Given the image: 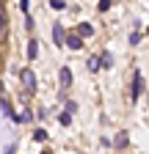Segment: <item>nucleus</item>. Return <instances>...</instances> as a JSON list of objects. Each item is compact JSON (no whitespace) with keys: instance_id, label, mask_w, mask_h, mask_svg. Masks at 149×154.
Returning a JSON list of instances; mask_svg holds the SVG:
<instances>
[{"instance_id":"1","label":"nucleus","mask_w":149,"mask_h":154,"mask_svg":"<svg viewBox=\"0 0 149 154\" xmlns=\"http://www.w3.org/2000/svg\"><path fill=\"white\" fill-rule=\"evenodd\" d=\"M20 77H22L25 91H28V94H36V88H39V85H36V74H33V69H22Z\"/></svg>"},{"instance_id":"2","label":"nucleus","mask_w":149,"mask_h":154,"mask_svg":"<svg viewBox=\"0 0 149 154\" xmlns=\"http://www.w3.org/2000/svg\"><path fill=\"white\" fill-rule=\"evenodd\" d=\"M141 91H144V77H141V72H135L133 74V102H138Z\"/></svg>"},{"instance_id":"3","label":"nucleus","mask_w":149,"mask_h":154,"mask_svg":"<svg viewBox=\"0 0 149 154\" xmlns=\"http://www.w3.org/2000/svg\"><path fill=\"white\" fill-rule=\"evenodd\" d=\"M52 42H55V47H61V44H66V33H64V28L55 22L52 25Z\"/></svg>"},{"instance_id":"4","label":"nucleus","mask_w":149,"mask_h":154,"mask_svg":"<svg viewBox=\"0 0 149 154\" xmlns=\"http://www.w3.org/2000/svg\"><path fill=\"white\" fill-rule=\"evenodd\" d=\"M58 77H61V85H64V88H69V85H72V72H69V66H61Z\"/></svg>"},{"instance_id":"5","label":"nucleus","mask_w":149,"mask_h":154,"mask_svg":"<svg viewBox=\"0 0 149 154\" xmlns=\"http://www.w3.org/2000/svg\"><path fill=\"white\" fill-rule=\"evenodd\" d=\"M80 44H83V42H80V33H69V36H66V47H69V50H80Z\"/></svg>"},{"instance_id":"6","label":"nucleus","mask_w":149,"mask_h":154,"mask_svg":"<svg viewBox=\"0 0 149 154\" xmlns=\"http://www.w3.org/2000/svg\"><path fill=\"white\" fill-rule=\"evenodd\" d=\"M127 143H130V138H127V132H119V135H116V140H113V146H116V149H124Z\"/></svg>"},{"instance_id":"7","label":"nucleus","mask_w":149,"mask_h":154,"mask_svg":"<svg viewBox=\"0 0 149 154\" xmlns=\"http://www.w3.org/2000/svg\"><path fill=\"white\" fill-rule=\"evenodd\" d=\"M36 55H39V44L28 42V61H36Z\"/></svg>"},{"instance_id":"8","label":"nucleus","mask_w":149,"mask_h":154,"mask_svg":"<svg viewBox=\"0 0 149 154\" xmlns=\"http://www.w3.org/2000/svg\"><path fill=\"white\" fill-rule=\"evenodd\" d=\"M100 61H102V69H110V66H113V58H110V52H102Z\"/></svg>"},{"instance_id":"9","label":"nucleus","mask_w":149,"mask_h":154,"mask_svg":"<svg viewBox=\"0 0 149 154\" xmlns=\"http://www.w3.org/2000/svg\"><path fill=\"white\" fill-rule=\"evenodd\" d=\"M58 121H61L64 127H69V124H72V113H69V110H64V113L58 116Z\"/></svg>"},{"instance_id":"10","label":"nucleus","mask_w":149,"mask_h":154,"mask_svg":"<svg viewBox=\"0 0 149 154\" xmlns=\"http://www.w3.org/2000/svg\"><path fill=\"white\" fill-rule=\"evenodd\" d=\"M78 33H80V36H91V33H94V28H91V25H86V22H83V25L78 28Z\"/></svg>"},{"instance_id":"11","label":"nucleus","mask_w":149,"mask_h":154,"mask_svg":"<svg viewBox=\"0 0 149 154\" xmlns=\"http://www.w3.org/2000/svg\"><path fill=\"white\" fill-rule=\"evenodd\" d=\"M50 8H55V11L66 8V0H50Z\"/></svg>"},{"instance_id":"12","label":"nucleus","mask_w":149,"mask_h":154,"mask_svg":"<svg viewBox=\"0 0 149 154\" xmlns=\"http://www.w3.org/2000/svg\"><path fill=\"white\" fill-rule=\"evenodd\" d=\"M33 140H39V143L47 140V132H44V129H33Z\"/></svg>"},{"instance_id":"13","label":"nucleus","mask_w":149,"mask_h":154,"mask_svg":"<svg viewBox=\"0 0 149 154\" xmlns=\"http://www.w3.org/2000/svg\"><path fill=\"white\" fill-rule=\"evenodd\" d=\"M100 66H102L100 58H91V61H88V69H91V72H100Z\"/></svg>"},{"instance_id":"14","label":"nucleus","mask_w":149,"mask_h":154,"mask_svg":"<svg viewBox=\"0 0 149 154\" xmlns=\"http://www.w3.org/2000/svg\"><path fill=\"white\" fill-rule=\"evenodd\" d=\"M6 36V11H0V38Z\"/></svg>"},{"instance_id":"15","label":"nucleus","mask_w":149,"mask_h":154,"mask_svg":"<svg viewBox=\"0 0 149 154\" xmlns=\"http://www.w3.org/2000/svg\"><path fill=\"white\" fill-rule=\"evenodd\" d=\"M130 44H133V47H135V44H141V36H138V30H135V33H130Z\"/></svg>"},{"instance_id":"16","label":"nucleus","mask_w":149,"mask_h":154,"mask_svg":"<svg viewBox=\"0 0 149 154\" xmlns=\"http://www.w3.org/2000/svg\"><path fill=\"white\" fill-rule=\"evenodd\" d=\"M97 8H100V11H108V8H110V0H100Z\"/></svg>"},{"instance_id":"17","label":"nucleus","mask_w":149,"mask_h":154,"mask_svg":"<svg viewBox=\"0 0 149 154\" xmlns=\"http://www.w3.org/2000/svg\"><path fill=\"white\" fill-rule=\"evenodd\" d=\"M6 154H14V146H8V149H6Z\"/></svg>"},{"instance_id":"18","label":"nucleus","mask_w":149,"mask_h":154,"mask_svg":"<svg viewBox=\"0 0 149 154\" xmlns=\"http://www.w3.org/2000/svg\"><path fill=\"white\" fill-rule=\"evenodd\" d=\"M146 102H149V91H146Z\"/></svg>"},{"instance_id":"19","label":"nucleus","mask_w":149,"mask_h":154,"mask_svg":"<svg viewBox=\"0 0 149 154\" xmlns=\"http://www.w3.org/2000/svg\"><path fill=\"white\" fill-rule=\"evenodd\" d=\"M0 91H3V85H0Z\"/></svg>"},{"instance_id":"20","label":"nucleus","mask_w":149,"mask_h":154,"mask_svg":"<svg viewBox=\"0 0 149 154\" xmlns=\"http://www.w3.org/2000/svg\"><path fill=\"white\" fill-rule=\"evenodd\" d=\"M146 33H149V28H146Z\"/></svg>"},{"instance_id":"21","label":"nucleus","mask_w":149,"mask_h":154,"mask_svg":"<svg viewBox=\"0 0 149 154\" xmlns=\"http://www.w3.org/2000/svg\"><path fill=\"white\" fill-rule=\"evenodd\" d=\"M44 154H50V151H44Z\"/></svg>"}]
</instances>
